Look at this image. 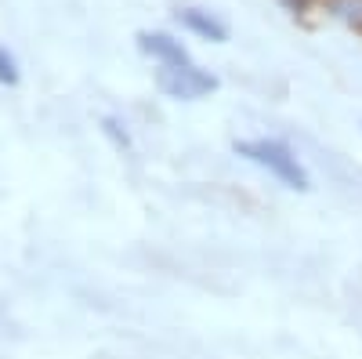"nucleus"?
Segmentation results:
<instances>
[{
  "mask_svg": "<svg viewBox=\"0 0 362 359\" xmlns=\"http://www.w3.org/2000/svg\"><path fill=\"white\" fill-rule=\"evenodd\" d=\"M0 84H8V87L18 84V62H15L4 47H0Z\"/></svg>",
  "mask_w": 362,
  "mask_h": 359,
  "instance_id": "obj_7",
  "label": "nucleus"
},
{
  "mask_svg": "<svg viewBox=\"0 0 362 359\" xmlns=\"http://www.w3.org/2000/svg\"><path fill=\"white\" fill-rule=\"evenodd\" d=\"M102 131H105V138L119 149V153H127V149H131V135L124 131V124H119L116 116H102Z\"/></svg>",
  "mask_w": 362,
  "mask_h": 359,
  "instance_id": "obj_6",
  "label": "nucleus"
},
{
  "mask_svg": "<svg viewBox=\"0 0 362 359\" xmlns=\"http://www.w3.org/2000/svg\"><path fill=\"white\" fill-rule=\"evenodd\" d=\"M329 11H334L341 22L362 29V0H329Z\"/></svg>",
  "mask_w": 362,
  "mask_h": 359,
  "instance_id": "obj_5",
  "label": "nucleus"
},
{
  "mask_svg": "<svg viewBox=\"0 0 362 359\" xmlns=\"http://www.w3.org/2000/svg\"><path fill=\"white\" fill-rule=\"evenodd\" d=\"M232 149H235V156H243L254 167L268 171L286 189H293V193H308L312 189V178H308L305 164L297 160V153L286 142H279V138H239Z\"/></svg>",
  "mask_w": 362,
  "mask_h": 359,
  "instance_id": "obj_1",
  "label": "nucleus"
},
{
  "mask_svg": "<svg viewBox=\"0 0 362 359\" xmlns=\"http://www.w3.org/2000/svg\"><path fill=\"white\" fill-rule=\"evenodd\" d=\"M174 18H177L181 29L196 33L199 40H210V44H225V40H228V25H225L218 15L203 11V8H181Z\"/></svg>",
  "mask_w": 362,
  "mask_h": 359,
  "instance_id": "obj_4",
  "label": "nucleus"
},
{
  "mask_svg": "<svg viewBox=\"0 0 362 359\" xmlns=\"http://www.w3.org/2000/svg\"><path fill=\"white\" fill-rule=\"evenodd\" d=\"M138 47L148 55V58H156L160 66H192V55H189V47L181 44L177 37H170V33H160V29H141L138 33Z\"/></svg>",
  "mask_w": 362,
  "mask_h": 359,
  "instance_id": "obj_3",
  "label": "nucleus"
},
{
  "mask_svg": "<svg viewBox=\"0 0 362 359\" xmlns=\"http://www.w3.org/2000/svg\"><path fill=\"white\" fill-rule=\"evenodd\" d=\"M156 87L174 102H196V98H206V95L218 91V76L199 69L196 62L192 66H160Z\"/></svg>",
  "mask_w": 362,
  "mask_h": 359,
  "instance_id": "obj_2",
  "label": "nucleus"
}]
</instances>
